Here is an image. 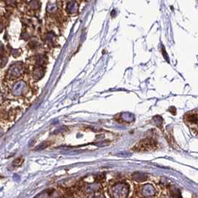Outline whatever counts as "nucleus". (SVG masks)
<instances>
[{
	"label": "nucleus",
	"instance_id": "obj_1",
	"mask_svg": "<svg viewBox=\"0 0 198 198\" xmlns=\"http://www.w3.org/2000/svg\"><path fill=\"white\" fill-rule=\"evenodd\" d=\"M158 147L157 141L152 138H146L137 142L132 147L135 152H150L157 150Z\"/></svg>",
	"mask_w": 198,
	"mask_h": 198
},
{
	"label": "nucleus",
	"instance_id": "obj_2",
	"mask_svg": "<svg viewBox=\"0 0 198 198\" xmlns=\"http://www.w3.org/2000/svg\"><path fill=\"white\" fill-rule=\"evenodd\" d=\"M111 194L114 197H127L130 194V186L125 180H119L111 186Z\"/></svg>",
	"mask_w": 198,
	"mask_h": 198
},
{
	"label": "nucleus",
	"instance_id": "obj_3",
	"mask_svg": "<svg viewBox=\"0 0 198 198\" xmlns=\"http://www.w3.org/2000/svg\"><path fill=\"white\" fill-rule=\"evenodd\" d=\"M183 120L186 125L192 130L198 131V110L188 112L183 116Z\"/></svg>",
	"mask_w": 198,
	"mask_h": 198
},
{
	"label": "nucleus",
	"instance_id": "obj_4",
	"mask_svg": "<svg viewBox=\"0 0 198 198\" xmlns=\"http://www.w3.org/2000/svg\"><path fill=\"white\" fill-rule=\"evenodd\" d=\"M197 132H198V131H197Z\"/></svg>",
	"mask_w": 198,
	"mask_h": 198
}]
</instances>
